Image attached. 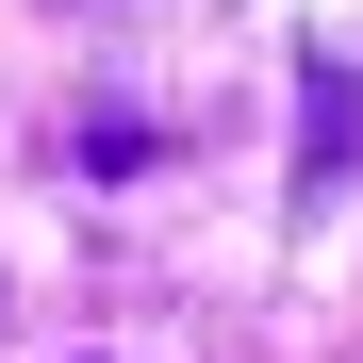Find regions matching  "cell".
<instances>
[{
    "mask_svg": "<svg viewBox=\"0 0 363 363\" xmlns=\"http://www.w3.org/2000/svg\"><path fill=\"white\" fill-rule=\"evenodd\" d=\"M347 149H363V83H347V67H314V83H297V199H330Z\"/></svg>",
    "mask_w": 363,
    "mask_h": 363,
    "instance_id": "6da1fadb",
    "label": "cell"
}]
</instances>
